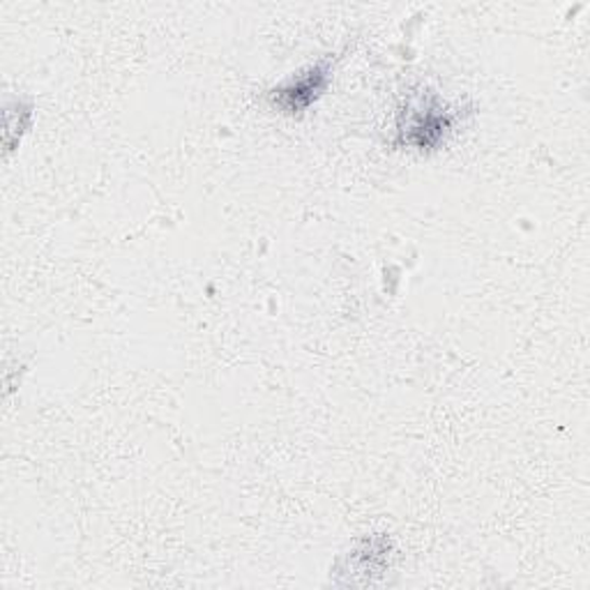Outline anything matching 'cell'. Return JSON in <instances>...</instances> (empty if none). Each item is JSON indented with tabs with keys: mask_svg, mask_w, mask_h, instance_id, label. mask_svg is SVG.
<instances>
[{
	"mask_svg": "<svg viewBox=\"0 0 590 590\" xmlns=\"http://www.w3.org/2000/svg\"><path fill=\"white\" fill-rule=\"evenodd\" d=\"M328 84V65L311 67L303 77L286 84L284 88L274 90V104L286 111H300L317 100Z\"/></svg>",
	"mask_w": 590,
	"mask_h": 590,
	"instance_id": "6da1fadb",
	"label": "cell"
}]
</instances>
